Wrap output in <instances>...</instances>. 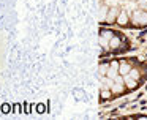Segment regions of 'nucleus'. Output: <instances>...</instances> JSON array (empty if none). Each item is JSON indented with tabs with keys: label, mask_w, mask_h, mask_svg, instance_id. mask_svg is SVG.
Here are the masks:
<instances>
[{
	"label": "nucleus",
	"mask_w": 147,
	"mask_h": 120,
	"mask_svg": "<svg viewBox=\"0 0 147 120\" xmlns=\"http://www.w3.org/2000/svg\"><path fill=\"white\" fill-rule=\"evenodd\" d=\"M133 22L134 24H147V14L142 11H136L133 14Z\"/></svg>",
	"instance_id": "nucleus-1"
},
{
	"label": "nucleus",
	"mask_w": 147,
	"mask_h": 120,
	"mask_svg": "<svg viewBox=\"0 0 147 120\" xmlns=\"http://www.w3.org/2000/svg\"><path fill=\"white\" fill-rule=\"evenodd\" d=\"M117 46H119V40H117V38H114V40H112L111 47H117Z\"/></svg>",
	"instance_id": "nucleus-5"
},
{
	"label": "nucleus",
	"mask_w": 147,
	"mask_h": 120,
	"mask_svg": "<svg viewBox=\"0 0 147 120\" xmlns=\"http://www.w3.org/2000/svg\"><path fill=\"white\" fill-rule=\"evenodd\" d=\"M43 106H45V104H38V107H36V111H38L40 114H41L43 111H45V107H43Z\"/></svg>",
	"instance_id": "nucleus-6"
},
{
	"label": "nucleus",
	"mask_w": 147,
	"mask_h": 120,
	"mask_svg": "<svg viewBox=\"0 0 147 120\" xmlns=\"http://www.w3.org/2000/svg\"><path fill=\"white\" fill-rule=\"evenodd\" d=\"M2 111H3L5 114H7V112H10V104H8V103H5V104H3V107H2Z\"/></svg>",
	"instance_id": "nucleus-4"
},
{
	"label": "nucleus",
	"mask_w": 147,
	"mask_h": 120,
	"mask_svg": "<svg viewBox=\"0 0 147 120\" xmlns=\"http://www.w3.org/2000/svg\"><path fill=\"white\" fill-rule=\"evenodd\" d=\"M141 3H147V0H141Z\"/></svg>",
	"instance_id": "nucleus-7"
},
{
	"label": "nucleus",
	"mask_w": 147,
	"mask_h": 120,
	"mask_svg": "<svg viewBox=\"0 0 147 120\" xmlns=\"http://www.w3.org/2000/svg\"><path fill=\"white\" fill-rule=\"evenodd\" d=\"M117 21H119V24H125V22H127V16H125V14H120Z\"/></svg>",
	"instance_id": "nucleus-3"
},
{
	"label": "nucleus",
	"mask_w": 147,
	"mask_h": 120,
	"mask_svg": "<svg viewBox=\"0 0 147 120\" xmlns=\"http://www.w3.org/2000/svg\"><path fill=\"white\" fill-rule=\"evenodd\" d=\"M119 69H120V73H122V74H127V73H130V66H128L127 63H122V65H120V68H119Z\"/></svg>",
	"instance_id": "nucleus-2"
}]
</instances>
